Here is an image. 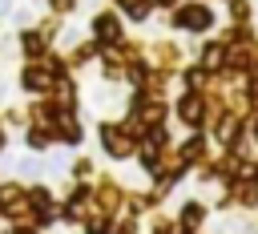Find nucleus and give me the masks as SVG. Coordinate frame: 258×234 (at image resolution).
I'll return each mask as SVG.
<instances>
[{
	"label": "nucleus",
	"instance_id": "nucleus-1",
	"mask_svg": "<svg viewBox=\"0 0 258 234\" xmlns=\"http://www.w3.org/2000/svg\"><path fill=\"white\" fill-rule=\"evenodd\" d=\"M177 24H185V28H210V12L206 8H185L177 16Z\"/></svg>",
	"mask_w": 258,
	"mask_h": 234
},
{
	"label": "nucleus",
	"instance_id": "nucleus-3",
	"mask_svg": "<svg viewBox=\"0 0 258 234\" xmlns=\"http://www.w3.org/2000/svg\"><path fill=\"white\" fill-rule=\"evenodd\" d=\"M181 117H185V121H198V117H202V105H198V101H181Z\"/></svg>",
	"mask_w": 258,
	"mask_h": 234
},
{
	"label": "nucleus",
	"instance_id": "nucleus-4",
	"mask_svg": "<svg viewBox=\"0 0 258 234\" xmlns=\"http://www.w3.org/2000/svg\"><path fill=\"white\" fill-rule=\"evenodd\" d=\"M97 32H101V36H117V24H113V20H97Z\"/></svg>",
	"mask_w": 258,
	"mask_h": 234
},
{
	"label": "nucleus",
	"instance_id": "nucleus-2",
	"mask_svg": "<svg viewBox=\"0 0 258 234\" xmlns=\"http://www.w3.org/2000/svg\"><path fill=\"white\" fill-rule=\"evenodd\" d=\"M222 65V44H210L206 48V69H218Z\"/></svg>",
	"mask_w": 258,
	"mask_h": 234
},
{
	"label": "nucleus",
	"instance_id": "nucleus-5",
	"mask_svg": "<svg viewBox=\"0 0 258 234\" xmlns=\"http://www.w3.org/2000/svg\"><path fill=\"white\" fill-rule=\"evenodd\" d=\"M185 222H189V226L202 222V210H198V206H185Z\"/></svg>",
	"mask_w": 258,
	"mask_h": 234
}]
</instances>
